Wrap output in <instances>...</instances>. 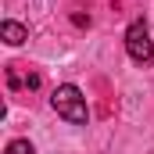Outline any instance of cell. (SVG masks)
<instances>
[{"mask_svg":"<svg viewBox=\"0 0 154 154\" xmlns=\"http://www.w3.org/2000/svg\"><path fill=\"white\" fill-rule=\"evenodd\" d=\"M50 108H54L57 115L65 118V122H72V125H86V122H90L86 97H82V90H79V86H72V82H61V86L54 90V97H50Z\"/></svg>","mask_w":154,"mask_h":154,"instance_id":"6da1fadb","label":"cell"},{"mask_svg":"<svg viewBox=\"0 0 154 154\" xmlns=\"http://www.w3.org/2000/svg\"><path fill=\"white\" fill-rule=\"evenodd\" d=\"M125 54L136 61V65H154V39H151V29L143 18H136L129 29H125Z\"/></svg>","mask_w":154,"mask_h":154,"instance_id":"7a4b0ae2","label":"cell"},{"mask_svg":"<svg viewBox=\"0 0 154 154\" xmlns=\"http://www.w3.org/2000/svg\"><path fill=\"white\" fill-rule=\"evenodd\" d=\"M7 86L18 93V90H36L39 86V75L29 72L25 65H7Z\"/></svg>","mask_w":154,"mask_h":154,"instance_id":"3957f363","label":"cell"},{"mask_svg":"<svg viewBox=\"0 0 154 154\" xmlns=\"http://www.w3.org/2000/svg\"><path fill=\"white\" fill-rule=\"evenodd\" d=\"M0 36H4V43H7V47H22V43L29 39V29H25L22 22H11V18H7V22L0 25Z\"/></svg>","mask_w":154,"mask_h":154,"instance_id":"277c9868","label":"cell"},{"mask_svg":"<svg viewBox=\"0 0 154 154\" xmlns=\"http://www.w3.org/2000/svg\"><path fill=\"white\" fill-rule=\"evenodd\" d=\"M4 154H36V147H32L29 140H11V143H7V151H4Z\"/></svg>","mask_w":154,"mask_h":154,"instance_id":"5b68a950","label":"cell"}]
</instances>
